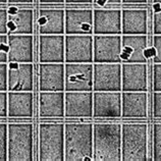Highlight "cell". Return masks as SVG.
Returning a JSON list of instances; mask_svg holds the SVG:
<instances>
[{
	"instance_id": "1",
	"label": "cell",
	"mask_w": 161,
	"mask_h": 161,
	"mask_svg": "<svg viewBox=\"0 0 161 161\" xmlns=\"http://www.w3.org/2000/svg\"><path fill=\"white\" fill-rule=\"evenodd\" d=\"M93 160L121 161L120 124H93Z\"/></svg>"
},
{
	"instance_id": "2",
	"label": "cell",
	"mask_w": 161,
	"mask_h": 161,
	"mask_svg": "<svg viewBox=\"0 0 161 161\" xmlns=\"http://www.w3.org/2000/svg\"><path fill=\"white\" fill-rule=\"evenodd\" d=\"M93 160V124H64V159L63 161Z\"/></svg>"
},
{
	"instance_id": "3",
	"label": "cell",
	"mask_w": 161,
	"mask_h": 161,
	"mask_svg": "<svg viewBox=\"0 0 161 161\" xmlns=\"http://www.w3.org/2000/svg\"><path fill=\"white\" fill-rule=\"evenodd\" d=\"M148 160V125L145 122L121 125V161Z\"/></svg>"
},
{
	"instance_id": "4",
	"label": "cell",
	"mask_w": 161,
	"mask_h": 161,
	"mask_svg": "<svg viewBox=\"0 0 161 161\" xmlns=\"http://www.w3.org/2000/svg\"><path fill=\"white\" fill-rule=\"evenodd\" d=\"M33 132L29 122L7 125V161L34 160Z\"/></svg>"
},
{
	"instance_id": "5",
	"label": "cell",
	"mask_w": 161,
	"mask_h": 161,
	"mask_svg": "<svg viewBox=\"0 0 161 161\" xmlns=\"http://www.w3.org/2000/svg\"><path fill=\"white\" fill-rule=\"evenodd\" d=\"M40 161H63L64 159V124L45 122L39 125Z\"/></svg>"
},
{
	"instance_id": "6",
	"label": "cell",
	"mask_w": 161,
	"mask_h": 161,
	"mask_svg": "<svg viewBox=\"0 0 161 161\" xmlns=\"http://www.w3.org/2000/svg\"><path fill=\"white\" fill-rule=\"evenodd\" d=\"M93 91V62H64V92Z\"/></svg>"
},
{
	"instance_id": "7",
	"label": "cell",
	"mask_w": 161,
	"mask_h": 161,
	"mask_svg": "<svg viewBox=\"0 0 161 161\" xmlns=\"http://www.w3.org/2000/svg\"><path fill=\"white\" fill-rule=\"evenodd\" d=\"M93 91L121 92V63L93 62Z\"/></svg>"
},
{
	"instance_id": "8",
	"label": "cell",
	"mask_w": 161,
	"mask_h": 161,
	"mask_svg": "<svg viewBox=\"0 0 161 161\" xmlns=\"http://www.w3.org/2000/svg\"><path fill=\"white\" fill-rule=\"evenodd\" d=\"M121 35H93V62L121 63Z\"/></svg>"
},
{
	"instance_id": "9",
	"label": "cell",
	"mask_w": 161,
	"mask_h": 161,
	"mask_svg": "<svg viewBox=\"0 0 161 161\" xmlns=\"http://www.w3.org/2000/svg\"><path fill=\"white\" fill-rule=\"evenodd\" d=\"M64 62H93V35H64Z\"/></svg>"
},
{
	"instance_id": "10",
	"label": "cell",
	"mask_w": 161,
	"mask_h": 161,
	"mask_svg": "<svg viewBox=\"0 0 161 161\" xmlns=\"http://www.w3.org/2000/svg\"><path fill=\"white\" fill-rule=\"evenodd\" d=\"M93 117H121V92L93 91Z\"/></svg>"
},
{
	"instance_id": "11",
	"label": "cell",
	"mask_w": 161,
	"mask_h": 161,
	"mask_svg": "<svg viewBox=\"0 0 161 161\" xmlns=\"http://www.w3.org/2000/svg\"><path fill=\"white\" fill-rule=\"evenodd\" d=\"M93 9L69 8L64 10V35H93Z\"/></svg>"
},
{
	"instance_id": "12",
	"label": "cell",
	"mask_w": 161,
	"mask_h": 161,
	"mask_svg": "<svg viewBox=\"0 0 161 161\" xmlns=\"http://www.w3.org/2000/svg\"><path fill=\"white\" fill-rule=\"evenodd\" d=\"M64 117L92 118L93 91L64 92Z\"/></svg>"
},
{
	"instance_id": "13",
	"label": "cell",
	"mask_w": 161,
	"mask_h": 161,
	"mask_svg": "<svg viewBox=\"0 0 161 161\" xmlns=\"http://www.w3.org/2000/svg\"><path fill=\"white\" fill-rule=\"evenodd\" d=\"M93 35H121V10L117 8L93 9Z\"/></svg>"
},
{
	"instance_id": "14",
	"label": "cell",
	"mask_w": 161,
	"mask_h": 161,
	"mask_svg": "<svg viewBox=\"0 0 161 161\" xmlns=\"http://www.w3.org/2000/svg\"><path fill=\"white\" fill-rule=\"evenodd\" d=\"M147 78L146 63L121 62V92H146Z\"/></svg>"
},
{
	"instance_id": "15",
	"label": "cell",
	"mask_w": 161,
	"mask_h": 161,
	"mask_svg": "<svg viewBox=\"0 0 161 161\" xmlns=\"http://www.w3.org/2000/svg\"><path fill=\"white\" fill-rule=\"evenodd\" d=\"M147 35H121V62L146 63L149 57Z\"/></svg>"
},
{
	"instance_id": "16",
	"label": "cell",
	"mask_w": 161,
	"mask_h": 161,
	"mask_svg": "<svg viewBox=\"0 0 161 161\" xmlns=\"http://www.w3.org/2000/svg\"><path fill=\"white\" fill-rule=\"evenodd\" d=\"M64 35H40L39 62L64 63Z\"/></svg>"
},
{
	"instance_id": "17",
	"label": "cell",
	"mask_w": 161,
	"mask_h": 161,
	"mask_svg": "<svg viewBox=\"0 0 161 161\" xmlns=\"http://www.w3.org/2000/svg\"><path fill=\"white\" fill-rule=\"evenodd\" d=\"M39 90L64 92V63H40Z\"/></svg>"
},
{
	"instance_id": "18",
	"label": "cell",
	"mask_w": 161,
	"mask_h": 161,
	"mask_svg": "<svg viewBox=\"0 0 161 161\" xmlns=\"http://www.w3.org/2000/svg\"><path fill=\"white\" fill-rule=\"evenodd\" d=\"M33 63H19L7 69V92H33Z\"/></svg>"
},
{
	"instance_id": "19",
	"label": "cell",
	"mask_w": 161,
	"mask_h": 161,
	"mask_svg": "<svg viewBox=\"0 0 161 161\" xmlns=\"http://www.w3.org/2000/svg\"><path fill=\"white\" fill-rule=\"evenodd\" d=\"M8 37V62L31 63L34 59L33 35H7Z\"/></svg>"
},
{
	"instance_id": "20",
	"label": "cell",
	"mask_w": 161,
	"mask_h": 161,
	"mask_svg": "<svg viewBox=\"0 0 161 161\" xmlns=\"http://www.w3.org/2000/svg\"><path fill=\"white\" fill-rule=\"evenodd\" d=\"M148 113L147 91L121 92V117L146 118Z\"/></svg>"
},
{
	"instance_id": "21",
	"label": "cell",
	"mask_w": 161,
	"mask_h": 161,
	"mask_svg": "<svg viewBox=\"0 0 161 161\" xmlns=\"http://www.w3.org/2000/svg\"><path fill=\"white\" fill-rule=\"evenodd\" d=\"M33 92H7V118H32Z\"/></svg>"
},
{
	"instance_id": "22",
	"label": "cell",
	"mask_w": 161,
	"mask_h": 161,
	"mask_svg": "<svg viewBox=\"0 0 161 161\" xmlns=\"http://www.w3.org/2000/svg\"><path fill=\"white\" fill-rule=\"evenodd\" d=\"M148 14L144 8L121 10V35H147Z\"/></svg>"
},
{
	"instance_id": "23",
	"label": "cell",
	"mask_w": 161,
	"mask_h": 161,
	"mask_svg": "<svg viewBox=\"0 0 161 161\" xmlns=\"http://www.w3.org/2000/svg\"><path fill=\"white\" fill-rule=\"evenodd\" d=\"M40 35H64V10L42 8L38 18Z\"/></svg>"
},
{
	"instance_id": "24",
	"label": "cell",
	"mask_w": 161,
	"mask_h": 161,
	"mask_svg": "<svg viewBox=\"0 0 161 161\" xmlns=\"http://www.w3.org/2000/svg\"><path fill=\"white\" fill-rule=\"evenodd\" d=\"M39 116L41 118L64 117V92L40 91Z\"/></svg>"
},
{
	"instance_id": "25",
	"label": "cell",
	"mask_w": 161,
	"mask_h": 161,
	"mask_svg": "<svg viewBox=\"0 0 161 161\" xmlns=\"http://www.w3.org/2000/svg\"><path fill=\"white\" fill-rule=\"evenodd\" d=\"M34 12L30 8H18L12 14H8L7 35H32L34 30Z\"/></svg>"
},
{
	"instance_id": "26",
	"label": "cell",
	"mask_w": 161,
	"mask_h": 161,
	"mask_svg": "<svg viewBox=\"0 0 161 161\" xmlns=\"http://www.w3.org/2000/svg\"><path fill=\"white\" fill-rule=\"evenodd\" d=\"M152 160L161 161V121L153 124V139H152Z\"/></svg>"
},
{
	"instance_id": "27",
	"label": "cell",
	"mask_w": 161,
	"mask_h": 161,
	"mask_svg": "<svg viewBox=\"0 0 161 161\" xmlns=\"http://www.w3.org/2000/svg\"><path fill=\"white\" fill-rule=\"evenodd\" d=\"M0 161H7V125L0 122Z\"/></svg>"
},
{
	"instance_id": "28",
	"label": "cell",
	"mask_w": 161,
	"mask_h": 161,
	"mask_svg": "<svg viewBox=\"0 0 161 161\" xmlns=\"http://www.w3.org/2000/svg\"><path fill=\"white\" fill-rule=\"evenodd\" d=\"M8 50L7 34H0V63L8 62Z\"/></svg>"
},
{
	"instance_id": "29",
	"label": "cell",
	"mask_w": 161,
	"mask_h": 161,
	"mask_svg": "<svg viewBox=\"0 0 161 161\" xmlns=\"http://www.w3.org/2000/svg\"><path fill=\"white\" fill-rule=\"evenodd\" d=\"M152 45H153V48H152L153 61L154 63H161V35H154Z\"/></svg>"
},
{
	"instance_id": "30",
	"label": "cell",
	"mask_w": 161,
	"mask_h": 161,
	"mask_svg": "<svg viewBox=\"0 0 161 161\" xmlns=\"http://www.w3.org/2000/svg\"><path fill=\"white\" fill-rule=\"evenodd\" d=\"M153 90L161 92V63H154L153 65Z\"/></svg>"
},
{
	"instance_id": "31",
	"label": "cell",
	"mask_w": 161,
	"mask_h": 161,
	"mask_svg": "<svg viewBox=\"0 0 161 161\" xmlns=\"http://www.w3.org/2000/svg\"><path fill=\"white\" fill-rule=\"evenodd\" d=\"M153 117L161 119V92L153 93Z\"/></svg>"
},
{
	"instance_id": "32",
	"label": "cell",
	"mask_w": 161,
	"mask_h": 161,
	"mask_svg": "<svg viewBox=\"0 0 161 161\" xmlns=\"http://www.w3.org/2000/svg\"><path fill=\"white\" fill-rule=\"evenodd\" d=\"M7 63H0V91L7 92Z\"/></svg>"
},
{
	"instance_id": "33",
	"label": "cell",
	"mask_w": 161,
	"mask_h": 161,
	"mask_svg": "<svg viewBox=\"0 0 161 161\" xmlns=\"http://www.w3.org/2000/svg\"><path fill=\"white\" fill-rule=\"evenodd\" d=\"M0 118H7V92L0 91Z\"/></svg>"
},
{
	"instance_id": "34",
	"label": "cell",
	"mask_w": 161,
	"mask_h": 161,
	"mask_svg": "<svg viewBox=\"0 0 161 161\" xmlns=\"http://www.w3.org/2000/svg\"><path fill=\"white\" fill-rule=\"evenodd\" d=\"M8 12L5 8H0V34H7Z\"/></svg>"
},
{
	"instance_id": "35",
	"label": "cell",
	"mask_w": 161,
	"mask_h": 161,
	"mask_svg": "<svg viewBox=\"0 0 161 161\" xmlns=\"http://www.w3.org/2000/svg\"><path fill=\"white\" fill-rule=\"evenodd\" d=\"M153 32L154 35H161V9L156 11L153 16Z\"/></svg>"
},
{
	"instance_id": "36",
	"label": "cell",
	"mask_w": 161,
	"mask_h": 161,
	"mask_svg": "<svg viewBox=\"0 0 161 161\" xmlns=\"http://www.w3.org/2000/svg\"><path fill=\"white\" fill-rule=\"evenodd\" d=\"M93 3L100 6H105L107 4H119L122 3V0H93Z\"/></svg>"
},
{
	"instance_id": "37",
	"label": "cell",
	"mask_w": 161,
	"mask_h": 161,
	"mask_svg": "<svg viewBox=\"0 0 161 161\" xmlns=\"http://www.w3.org/2000/svg\"><path fill=\"white\" fill-rule=\"evenodd\" d=\"M65 3H70V4H92L93 0H65Z\"/></svg>"
},
{
	"instance_id": "38",
	"label": "cell",
	"mask_w": 161,
	"mask_h": 161,
	"mask_svg": "<svg viewBox=\"0 0 161 161\" xmlns=\"http://www.w3.org/2000/svg\"><path fill=\"white\" fill-rule=\"evenodd\" d=\"M33 0H7V3L10 4H30Z\"/></svg>"
},
{
	"instance_id": "39",
	"label": "cell",
	"mask_w": 161,
	"mask_h": 161,
	"mask_svg": "<svg viewBox=\"0 0 161 161\" xmlns=\"http://www.w3.org/2000/svg\"><path fill=\"white\" fill-rule=\"evenodd\" d=\"M40 2L44 4H61L65 3V0H40Z\"/></svg>"
},
{
	"instance_id": "40",
	"label": "cell",
	"mask_w": 161,
	"mask_h": 161,
	"mask_svg": "<svg viewBox=\"0 0 161 161\" xmlns=\"http://www.w3.org/2000/svg\"><path fill=\"white\" fill-rule=\"evenodd\" d=\"M146 2L147 0H122V3H130V4H143Z\"/></svg>"
},
{
	"instance_id": "41",
	"label": "cell",
	"mask_w": 161,
	"mask_h": 161,
	"mask_svg": "<svg viewBox=\"0 0 161 161\" xmlns=\"http://www.w3.org/2000/svg\"><path fill=\"white\" fill-rule=\"evenodd\" d=\"M155 4H160L161 5V0H153Z\"/></svg>"
},
{
	"instance_id": "42",
	"label": "cell",
	"mask_w": 161,
	"mask_h": 161,
	"mask_svg": "<svg viewBox=\"0 0 161 161\" xmlns=\"http://www.w3.org/2000/svg\"><path fill=\"white\" fill-rule=\"evenodd\" d=\"M7 3V0H0V4H5Z\"/></svg>"
}]
</instances>
